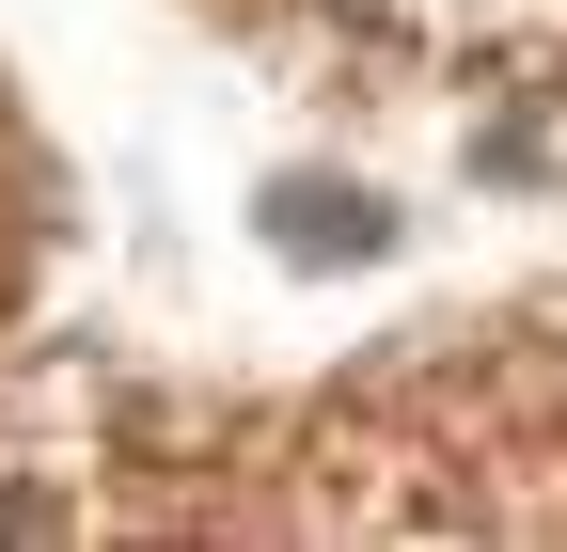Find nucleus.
I'll list each match as a JSON object with an SVG mask.
<instances>
[{
  "label": "nucleus",
  "mask_w": 567,
  "mask_h": 552,
  "mask_svg": "<svg viewBox=\"0 0 567 552\" xmlns=\"http://www.w3.org/2000/svg\"><path fill=\"white\" fill-rule=\"evenodd\" d=\"M268 253L284 268H331V253H394V222H379L363 190H331V174H284L268 190Z\"/></svg>",
  "instance_id": "obj_1"
},
{
  "label": "nucleus",
  "mask_w": 567,
  "mask_h": 552,
  "mask_svg": "<svg viewBox=\"0 0 567 552\" xmlns=\"http://www.w3.org/2000/svg\"><path fill=\"white\" fill-rule=\"evenodd\" d=\"M536 174H551V111L520 95L505 126H488V190H536Z\"/></svg>",
  "instance_id": "obj_2"
}]
</instances>
